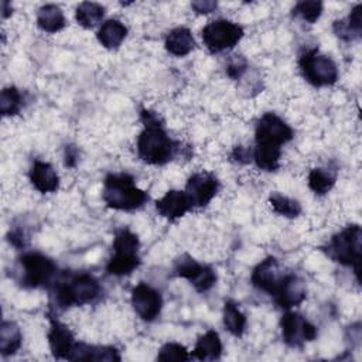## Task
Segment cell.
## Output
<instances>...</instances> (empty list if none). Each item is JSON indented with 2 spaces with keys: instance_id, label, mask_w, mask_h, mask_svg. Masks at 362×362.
<instances>
[{
  "instance_id": "obj_1",
  "label": "cell",
  "mask_w": 362,
  "mask_h": 362,
  "mask_svg": "<svg viewBox=\"0 0 362 362\" xmlns=\"http://www.w3.org/2000/svg\"><path fill=\"white\" fill-rule=\"evenodd\" d=\"M141 122L144 129L137 139L139 157L153 165L168 163L174 157L178 144L170 139L157 113L146 109L141 110Z\"/></svg>"
},
{
  "instance_id": "obj_2",
  "label": "cell",
  "mask_w": 362,
  "mask_h": 362,
  "mask_svg": "<svg viewBox=\"0 0 362 362\" xmlns=\"http://www.w3.org/2000/svg\"><path fill=\"white\" fill-rule=\"evenodd\" d=\"M99 281L88 273H78L65 274L62 279L55 281L51 291V298L58 308L65 310L72 305H83L92 303L99 297Z\"/></svg>"
},
{
  "instance_id": "obj_3",
  "label": "cell",
  "mask_w": 362,
  "mask_h": 362,
  "mask_svg": "<svg viewBox=\"0 0 362 362\" xmlns=\"http://www.w3.org/2000/svg\"><path fill=\"white\" fill-rule=\"evenodd\" d=\"M103 201L109 208L120 211H133L146 204L148 195L134 184L130 174H109L103 181Z\"/></svg>"
},
{
  "instance_id": "obj_4",
  "label": "cell",
  "mask_w": 362,
  "mask_h": 362,
  "mask_svg": "<svg viewBox=\"0 0 362 362\" xmlns=\"http://www.w3.org/2000/svg\"><path fill=\"white\" fill-rule=\"evenodd\" d=\"M328 256L344 264L354 267L359 281L361 255H362V232L359 225H348L341 232L334 235L327 246Z\"/></svg>"
},
{
  "instance_id": "obj_5",
  "label": "cell",
  "mask_w": 362,
  "mask_h": 362,
  "mask_svg": "<svg viewBox=\"0 0 362 362\" xmlns=\"http://www.w3.org/2000/svg\"><path fill=\"white\" fill-rule=\"evenodd\" d=\"M139 238L130 229L123 228L115 233L113 252L115 255L106 264V272L115 276L130 274L140 264Z\"/></svg>"
},
{
  "instance_id": "obj_6",
  "label": "cell",
  "mask_w": 362,
  "mask_h": 362,
  "mask_svg": "<svg viewBox=\"0 0 362 362\" xmlns=\"http://www.w3.org/2000/svg\"><path fill=\"white\" fill-rule=\"evenodd\" d=\"M298 64L305 81L314 86L334 85L338 79V68L335 62L329 57L321 54L317 48L305 51Z\"/></svg>"
},
{
  "instance_id": "obj_7",
  "label": "cell",
  "mask_w": 362,
  "mask_h": 362,
  "mask_svg": "<svg viewBox=\"0 0 362 362\" xmlns=\"http://www.w3.org/2000/svg\"><path fill=\"white\" fill-rule=\"evenodd\" d=\"M202 41L211 52H222L233 48L243 37V28L229 20H214L202 28Z\"/></svg>"
},
{
  "instance_id": "obj_8",
  "label": "cell",
  "mask_w": 362,
  "mask_h": 362,
  "mask_svg": "<svg viewBox=\"0 0 362 362\" xmlns=\"http://www.w3.org/2000/svg\"><path fill=\"white\" fill-rule=\"evenodd\" d=\"M21 284L25 287H41L51 283L57 266L42 253L28 252L20 257Z\"/></svg>"
},
{
  "instance_id": "obj_9",
  "label": "cell",
  "mask_w": 362,
  "mask_h": 362,
  "mask_svg": "<svg viewBox=\"0 0 362 362\" xmlns=\"http://www.w3.org/2000/svg\"><path fill=\"white\" fill-rule=\"evenodd\" d=\"M293 136V129L274 113H264L256 124V146L281 148V146L290 141Z\"/></svg>"
},
{
  "instance_id": "obj_10",
  "label": "cell",
  "mask_w": 362,
  "mask_h": 362,
  "mask_svg": "<svg viewBox=\"0 0 362 362\" xmlns=\"http://www.w3.org/2000/svg\"><path fill=\"white\" fill-rule=\"evenodd\" d=\"M175 274L187 279L197 288V291H208L216 281V273L211 266L199 264L188 255L181 256L174 264Z\"/></svg>"
},
{
  "instance_id": "obj_11",
  "label": "cell",
  "mask_w": 362,
  "mask_h": 362,
  "mask_svg": "<svg viewBox=\"0 0 362 362\" xmlns=\"http://www.w3.org/2000/svg\"><path fill=\"white\" fill-rule=\"evenodd\" d=\"M280 327L284 342L293 348H301L317 337L315 325L297 313H286L281 317Z\"/></svg>"
},
{
  "instance_id": "obj_12",
  "label": "cell",
  "mask_w": 362,
  "mask_h": 362,
  "mask_svg": "<svg viewBox=\"0 0 362 362\" xmlns=\"http://www.w3.org/2000/svg\"><path fill=\"white\" fill-rule=\"evenodd\" d=\"M284 276L286 273H283L277 259L269 256L253 269L250 280L256 288L266 291L269 296L274 297L281 286Z\"/></svg>"
},
{
  "instance_id": "obj_13",
  "label": "cell",
  "mask_w": 362,
  "mask_h": 362,
  "mask_svg": "<svg viewBox=\"0 0 362 362\" xmlns=\"http://www.w3.org/2000/svg\"><path fill=\"white\" fill-rule=\"evenodd\" d=\"M132 305L140 318L153 321L158 317L163 305L161 294L146 283H139L132 290Z\"/></svg>"
},
{
  "instance_id": "obj_14",
  "label": "cell",
  "mask_w": 362,
  "mask_h": 362,
  "mask_svg": "<svg viewBox=\"0 0 362 362\" xmlns=\"http://www.w3.org/2000/svg\"><path fill=\"white\" fill-rule=\"evenodd\" d=\"M219 182L211 173H197L187 181L185 194L188 195L192 206L206 205L218 192Z\"/></svg>"
},
{
  "instance_id": "obj_15",
  "label": "cell",
  "mask_w": 362,
  "mask_h": 362,
  "mask_svg": "<svg viewBox=\"0 0 362 362\" xmlns=\"http://www.w3.org/2000/svg\"><path fill=\"white\" fill-rule=\"evenodd\" d=\"M276 304L281 308H291L305 300L304 281L294 273H286L277 294L273 297Z\"/></svg>"
},
{
  "instance_id": "obj_16",
  "label": "cell",
  "mask_w": 362,
  "mask_h": 362,
  "mask_svg": "<svg viewBox=\"0 0 362 362\" xmlns=\"http://www.w3.org/2000/svg\"><path fill=\"white\" fill-rule=\"evenodd\" d=\"M191 208H192V204L188 195L185 194V191H178V189L168 191L161 199L156 202L157 212L168 221H175L184 216Z\"/></svg>"
},
{
  "instance_id": "obj_17",
  "label": "cell",
  "mask_w": 362,
  "mask_h": 362,
  "mask_svg": "<svg viewBox=\"0 0 362 362\" xmlns=\"http://www.w3.org/2000/svg\"><path fill=\"white\" fill-rule=\"evenodd\" d=\"M48 344L55 358L68 359L75 345V339L66 325L61 324L59 321L51 320V328L48 331Z\"/></svg>"
},
{
  "instance_id": "obj_18",
  "label": "cell",
  "mask_w": 362,
  "mask_h": 362,
  "mask_svg": "<svg viewBox=\"0 0 362 362\" xmlns=\"http://www.w3.org/2000/svg\"><path fill=\"white\" fill-rule=\"evenodd\" d=\"M30 181L40 192H55L59 187V178L54 167L45 161H34L30 170Z\"/></svg>"
},
{
  "instance_id": "obj_19",
  "label": "cell",
  "mask_w": 362,
  "mask_h": 362,
  "mask_svg": "<svg viewBox=\"0 0 362 362\" xmlns=\"http://www.w3.org/2000/svg\"><path fill=\"white\" fill-rule=\"evenodd\" d=\"M222 354V342L215 331H208L195 344L192 351V358L199 361H215L219 359Z\"/></svg>"
},
{
  "instance_id": "obj_20",
  "label": "cell",
  "mask_w": 362,
  "mask_h": 362,
  "mask_svg": "<svg viewBox=\"0 0 362 362\" xmlns=\"http://www.w3.org/2000/svg\"><path fill=\"white\" fill-rule=\"evenodd\" d=\"M194 37L191 31L185 27L171 30L165 38V49L175 57H184L189 54L194 49Z\"/></svg>"
},
{
  "instance_id": "obj_21",
  "label": "cell",
  "mask_w": 362,
  "mask_h": 362,
  "mask_svg": "<svg viewBox=\"0 0 362 362\" xmlns=\"http://www.w3.org/2000/svg\"><path fill=\"white\" fill-rule=\"evenodd\" d=\"M127 35V28L119 20H107L98 30V41L107 49L117 48Z\"/></svg>"
},
{
  "instance_id": "obj_22",
  "label": "cell",
  "mask_w": 362,
  "mask_h": 362,
  "mask_svg": "<svg viewBox=\"0 0 362 362\" xmlns=\"http://www.w3.org/2000/svg\"><path fill=\"white\" fill-rule=\"evenodd\" d=\"M37 24L45 33H57L65 27V17L57 4H45L38 10Z\"/></svg>"
},
{
  "instance_id": "obj_23",
  "label": "cell",
  "mask_w": 362,
  "mask_h": 362,
  "mask_svg": "<svg viewBox=\"0 0 362 362\" xmlns=\"http://www.w3.org/2000/svg\"><path fill=\"white\" fill-rule=\"evenodd\" d=\"M21 331L14 321H3L0 327V352L13 355L21 346Z\"/></svg>"
},
{
  "instance_id": "obj_24",
  "label": "cell",
  "mask_w": 362,
  "mask_h": 362,
  "mask_svg": "<svg viewBox=\"0 0 362 362\" xmlns=\"http://www.w3.org/2000/svg\"><path fill=\"white\" fill-rule=\"evenodd\" d=\"M105 16V7L99 3L83 1L76 7V21L83 28H92L102 21Z\"/></svg>"
},
{
  "instance_id": "obj_25",
  "label": "cell",
  "mask_w": 362,
  "mask_h": 362,
  "mask_svg": "<svg viewBox=\"0 0 362 362\" xmlns=\"http://www.w3.org/2000/svg\"><path fill=\"white\" fill-rule=\"evenodd\" d=\"M223 324L226 329L235 337H240L246 327L245 314L239 310L236 303L230 300L225 301V305H223Z\"/></svg>"
},
{
  "instance_id": "obj_26",
  "label": "cell",
  "mask_w": 362,
  "mask_h": 362,
  "mask_svg": "<svg viewBox=\"0 0 362 362\" xmlns=\"http://www.w3.org/2000/svg\"><path fill=\"white\" fill-rule=\"evenodd\" d=\"M280 156H281V148H273V147L256 146L253 151V160L256 165L264 171L277 170L280 163Z\"/></svg>"
},
{
  "instance_id": "obj_27",
  "label": "cell",
  "mask_w": 362,
  "mask_h": 362,
  "mask_svg": "<svg viewBox=\"0 0 362 362\" xmlns=\"http://www.w3.org/2000/svg\"><path fill=\"white\" fill-rule=\"evenodd\" d=\"M335 184V175L324 168H313L308 174V187L317 194L324 195Z\"/></svg>"
},
{
  "instance_id": "obj_28",
  "label": "cell",
  "mask_w": 362,
  "mask_h": 362,
  "mask_svg": "<svg viewBox=\"0 0 362 362\" xmlns=\"http://www.w3.org/2000/svg\"><path fill=\"white\" fill-rule=\"evenodd\" d=\"M269 202L273 208V211L281 216H286V218H296L300 215L301 212V205L298 201L296 199H291L286 195H281L279 192H274L270 195L269 198Z\"/></svg>"
},
{
  "instance_id": "obj_29",
  "label": "cell",
  "mask_w": 362,
  "mask_h": 362,
  "mask_svg": "<svg viewBox=\"0 0 362 362\" xmlns=\"http://www.w3.org/2000/svg\"><path fill=\"white\" fill-rule=\"evenodd\" d=\"M23 105L21 93L17 88H4L0 93V112L3 116H14L20 112Z\"/></svg>"
},
{
  "instance_id": "obj_30",
  "label": "cell",
  "mask_w": 362,
  "mask_h": 362,
  "mask_svg": "<svg viewBox=\"0 0 362 362\" xmlns=\"http://www.w3.org/2000/svg\"><path fill=\"white\" fill-rule=\"evenodd\" d=\"M322 13V3L317 0H308V1H300L294 6L293 14L300 16L307 23H315Z\"/></svg>"
},
{
  "instance_id": "obj_31",
  "label": "cell",
  "mask_w": 362,
  "mask_h": 362,
  "mask_svg": "<svg viewBox=\"0 0 362 362\" xmlns=\"http://www.w3.org/2000/svg\"><path fill=\"white\" fill-rule=\"evenodd\" d=\"M157 359L158 361H187L189 359V355L185 346H182L181 344L168 342L160 349Z\"/></svg>"
},
{
  "instance_id": "obj_32",
  "label": "cell",
  "mask_w": 362,
  "mask_h": 362,
  "mask_svg": "<svg viewBox=\"0 0 362 362\" xmlns=\"http://www.w3.org/2000/svg\"><path fill=\"white\" fill-rule=\"evenodd\" d=\"M89 361H120V355L112 346H92Z\"/></svg>"
},
{
  "instance_id": "obj_33",
  "label": "cell",
  "mask_w": 362,
  "mask_h": 362,
  "mask_svg": "<svg viewBox=\"0 0 362 362\" xmlns=\"http://www.w3.org/2000/svg\"><path fill=\"white\" fill-rule=\"evenodd\" d=\"M246 66V61L240 55H235V58H232L226 66V74L232 79H239L245 74Z\"/></svg>"
},
{
  "instance_id": "obj_34",
  "label": "cell",
  "mask_w": 362,
  "mask_h": 362,
  "mask_svg": "<svg viewBox=\"0 0 362 362\" xmlns=\"http://www.w3.org/2000/svg\"><path fill=\"white\" fill-rule=\"evenodd\" d=\"M216 1H208V0H205V1H194L192 4H191V7L197 11V13H199V14H208V13H212L215 8H216Z\"/></svg>"
},
{
  "instance_id": "obj_35",
  "label": "cell",
  "mask_w": 362,
  "mask_h": 362,
  "mask_svg": "<svg viewBox=\"0 0 362 362\" xmlns=\"http://www.w3.org/2000/svg\"><path fill=\"white\" fill-rule=\"evenodd\" d=\"M232 160L238 161V163H249L250 161V150H247L246 147L243 146H238L233 148V153H232Z\"/></svg>"
},
{
  "instance_id": "obj_36",
  "label": "cell",
  "mask_w": 362,
  "mask_h": 362,
  "mask_svg": "<svg viewBox=\"0 0 362 362\" xmlns=\"http://www.w3.org/2000/svg\"><path fill=\"white\" fill-rule=\"evenodd\" d=\"M76 160H78V150L74 146H66L65 147V165L75 167Z\"/></svg>"
},
{
  "instance_id": "obj_37",
  "label": "cell",
  "mask_w": 362,
  "mask_h": 362,
  "mask_svg": "<svg viewBox=\"0 0 362 362\" xmlns=\"http://www.w3.org/2000/svg\"><path fill=\"white\" fill-rule=\"evenodd\" d=\"M11 13H13V8H11L10 3H8V1H3V3H1V17H3V18H7Z\"/></svg>"
}]
</instances>
